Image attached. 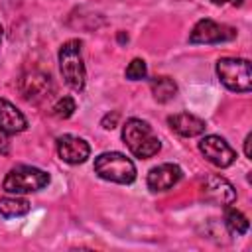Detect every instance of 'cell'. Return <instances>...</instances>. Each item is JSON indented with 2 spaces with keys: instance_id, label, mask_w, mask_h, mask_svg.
<instances>
[{
  "instance_id": "obj_1",
  "label": "cell",
  "mask_w": 252,
  "mask_h": 252,
  "mask_svg": "<svg viewBox=\"0 0 252 252\" xmlns=\"http://www.w3.org/2000/svg\"><path fill=\"white\" fill-rule=\"evenodd\" d=\"M122 142L134 158L150 159L161 150V142L156 136L154 128L140 118H128L122 126Z\"/></svg>"
},
{
  "instance_id": "obj_2",
  "label": "cell",
  "mask_w": 252,
  "mask_h": 252,
  "mask_svg": "<svg viewBox=\"0 0 252 252\" xmlns=\"http://www.w3.org/2000/svg\"><path fill=\"white\" fill-rule=\"evenodd\" d=\"M57 59H59V71H61L63 83L75 93L85 91L87 69H85V63H83V43H81V39L65 41L59 47Z\"/></svg>"
},
{
  "instance_id": "obj_3",
  "label": "cell",
  "mask_w": 252,
  "mask_h": 252,
  "mask_svg": "<svg viewBox=\"0 0 252 252\" xmlns=\"http://www.w3.org/2000/svg\"><path fill=\"white\" fill-rule=\"evenodd\" d=\"M49 185V173L33 167V165H16L12 167L4 181H2V189L10 195H26V193H35L41 191Z\"/></svg>"
},
{
  "instance_id": "obj_4",
  "label": "cell",
  "mask_w": 252,
  "mask_h": 252,
  "mask_svg": "<svg viewBox=\"0 0 252 252\" xmlns=\"http://www.w3.org/2000/svg\"><path fill=\"white\" fill-rule=\"evenodd\" d=\"M94 173L112 183L130 185L136 181V165L130 158H126L120 152H104L94 158Z\"/></svg>"
},
{
  "instance_id": "obj_5",
  "label": "cell",
  "mask_w": 252,
  "mask_h": 252,
  "mask_svg": "<svg viewBox=\"0 0 252 252\" xmlns=\"http://www.w3.org/2000/svg\"><path fill=\"white\" fill-rule=\"evenodd\" d=\"M219 81L232 93H250L252 89V67L242 57H220L217 61Z\"/></svg>"
},
{
  "instance_id": "obj_6",
  "label": "cell",
  "mask_w": 252,
  "mask_h": 252,
  "mask_svg": "<svg viewBox=\"0 0 252 252\" xmlns=\"http://www.w3.org/2000/svg\"><path fill=\"white\" fill-rule=\"evenodd\" d=\"M234 37H236L234 28H230L226 24H219L209 18H203L193 26V30L189 33V43H205V45L226 43V41H232Z\"/></svg>"
},
{
  "instance_id": "obj_7",
  "label": "cell",
  "mask_w": 252,
  "mask_h": 252,
  "mask_svg": "<svg viewBox=\"0 0 252 252\" xmlns=\"http://www.w3.org/2000/svg\"><path fill=\"white\" fill-rule=\"evenodd\" d=\"M18 89L22 93V96L28 100V102H33V104H39L41 100L49 98L51 93H53V81L47 73L43 71H37V69H32L28 73H24L18 81Z\"/></svg>"
},
{
  "instance_id": "obj_8",
  "label": "cell",
  "mask_w": 252,
  "mask_h": 252,
  "mask_svg": "<svg viewBox=\"0 0 252 252\" xmlns=\"http://www.w3.org/2000/svg\"><path fill=\"white\" fill-rule=\"evenodd\" d=\"M199 152L203 154V158L213 163L215 167H230L236 159V152L228 146V142L217 134H209V136H203L199 140Z\"/></svg>"
},
{
  "instance_id": "obj_9",
  "label": "cell",
  "mask_w": 252,
  "mask_h": 252,
  "mask_svg": "<svg viewBox=\"0 0 252 252\" xmlns=\"http://www.w3.org/2000/svg\"><path fill=\"white\" fill-rule=\"evenodd\" d=\"M201 195L205 201L213 203V205H220V207H228L236 201V189L232 187V183L228 179H224L222 175H207L201 183Z\"/></svg>"
},
{
  "instance_id": "obj_10",
  "label": "cell",
  "mask_w": 252,
  "mask_h": 252,
  "mask_svg": "<svg viewBox=\"0 0 252 252\" xmlns=\"http://www.w3.org/2000/svg\"><path fill=\"white\" fill-rule=\"evenodd\" d=\"M57 156L61 161L69 165H79L85 163L91 156V146L87 140L73 136V134H63L57 138Z\"/></svg>"
},
{
  "instance_id": "obj_11",
  "label": "cell",
  "mask_w": 252,
  "mask_h": 252,
  "mask_svg": "<svg viewBox=\"0 0 252 252\" xmlns=\"http://www.w3.org/2000/svg\"><path fill=\"white\" fill-rule=\"evenodd\" d=\"M183 177V171L179 165L175 163H159L156 167L150 169L148 173V189L154 191V193H161V191H167L171 187H175Z\"/></svg>"
},
{
  "instance_id": "obj_12",
  "label": "cell",
  "mask_w": 252,
  "mask_h": 252,
  "mask_svg": "<svg viewBox=\"0 0 252 252\" xmlns=\"http://www.w3.org/2000/svg\"><path fill=\"white\" fill-rule=\"evenodd\" d=\"M167 126L183 136V138H195V136H201L207 128L205 120L195 116V114H189V112H177V114H171L167 116Z\"/></svg>"
},
{
  "instance_id": "obj_13",
  "label": "cell",
  "mask_w": 252,
  "mask_h": 252,
  "mask_svg": "<svg viewBox=\"0 0 252 252\" xmlns=\"http://www.w3.org/2000/svg\"><path fill=\"white\" fill-rule=\"evenodd\" d=\"M28 128L26 116L6 98H0V132L14 136Z\"/></svg>"
},
{
  "instance_id": "obj_14",
  "label": "cell",
  "mask_w": 252,
  "mask_h": 252,
  "mask_svg": "<svg viewBox=\"0 0 252 252\" xmlns=\"http://www.w3.org/2000/svg\"><path fill=\"white\" fill-rule=\"evenodd\" d=\"M150 89H152L154 100L159 102V104L169 102V100L175 98V94H177V85H175V81H173L171 77H167V75H159V77L150 79Z\"/></svg>"
},
{
  "instance_id": "obj_15",
  "label": "cell",
  "mask_w": 252,
  "mask_h": 252,
  "mask_svg": "<svg viewBox=\"0 0 252 252\" xmlns=\"http://www.w3.org/2000/svg\"><path fill=\"white\" fill-rule=\"evenodd\" d=\"M30 209H32V205H30V201L24 199V197L14 195V197H2V199H0V215H2L4 219L24 217V215L30 213Z\"/></svg>"
},
{
  "instance_id": "obj_16",
  "label": "cell",
  "mask_w": 252,
  "mask_h": 252,
  "mask_svg": "<svg viewBox=\"0 0 252 252\" xmlns=\"http://www.w3.org/2000/svg\"><path fill=\"white\" fill-rule=\"evenodd\" d=\"M224 224H226V228L232 232V234H236V236H240V234H246L248 232V226H250V222H248V219L244 217V213H240L236 207H226V211H224Z\"/></svg>"
},
{
  "instance_id": "obj_17",
  "label": "cell",
  "mask_w": 252,
  "mask_h": 252,
  "mask_svg": "<svg viewBox=\"0 0 252 252\" xmlns=\"http://www.w3.org/2000/svg\"><path fill=\"white\" fill-rule=\"evenodd\" d=\"M75 110H77V104H75V100H73L71 96H61V98L53 104V108H51L53 116L59 118V120H67V118H71Z\"/></svg>"
},
{
  "instance_id": "obj_18",
  "label": "cell",
  "mask_w": 252,
  "mask_h": 252,
  "mask_svg": "<svg viewBox=\"0 0 252 252\" xmlns=\"http://www.w3.org/2000/svg\"><path fill=\"white\" fill-rule=\"evenodd\" d=\"M124 77H126L128 81H142V79H146V77H148V65H146V61L140 59V57L132 59V61L128 63L126 71H124Z\"/></svg>"
},
{
  "instance_id": "obj_19",
  "label": "cell",
  "mask_w": 252,
  "mask_h": 252,
  "mask_svg": "<svg viewBox=\"0 0 252 252\" xmlns=\"http://www.w3.org/2000/svg\"><path fill=\"white\" fill-rule=\"evenodd\" d=\"M116 122H118V112L106 114V116L100 120V124H102V128H104V130H112V128L116 126Z\"/></svg>"
},
{
  "instance_id": "obj_20",
  "label": "cell",
  "mask_w": 252,
  "mask_h": 252,
  "mask_svg": "<svg viewBox=\"0 0 252 252\" xmlns=\"http://www.w3.org/2000/svg\"><path fill=\"white\" fill-rule=\"evenodd\" d=\"M10 152V142H8V134L0 132V154L6 156Z\"/></svg>"
},
{
  "instance_id": "obj_21",
  "label": "cell",
  "mask_w": 252,
  "mask_h": 252,
  "mask_svg": "<svg viewBox=\"0 0 252 252\" xmlns=\"http://www.w3.org/2000/svg\"><path fill=\"white\" fill-rule=\"evenodd\" d=\"M211 2L217 4V6H224V4H230V6H242L244 0H211Z\"/></svg>"
},
{
  "instance_id": "obj_22",
  "label": "cell",
  "mask_w": 252,
  "mask_h": 252,
  "mask_svg": "<svg viewBox=\"0 0 252 252\" xmlns=\"http://www.w3.org/2000/svg\"><path fill=\"white\" fill-rule=\"evenodd\" d=\"M250 142H252V134H248V136L244 138V156H246L248 159H252V152H250Z\"/></svg>"
},
{
  "instance_id": "obj_23",
  "label": "cell",
  "mask_w": 252,
  "mask_h": 252,
  "mask_svg": "<svg viewBox=\"0 0 252 252\" xmlns=\"http://www.w3.org/2000/svg\"><path fill=\"white\" fill-rule=\"evenodd\" d=\"M118 41H122V43H124V41H128V35H124V33H118Z\"/></svg>"
},
{
  "instance_id": "obj_24",
  "label": "cell",
  "mask_w": 252,
  "mask_h": 252,
  "mask_svg": "<svg viewBox=\"0 0 252 252\" xmlns=\"http://www.w3.org/2000/svg\"><path fill=\"white\" fill-rule=\"evenodd\" d=\"M0 41H2V24H0Z\"/></svg>"
}]
</instances>
